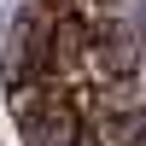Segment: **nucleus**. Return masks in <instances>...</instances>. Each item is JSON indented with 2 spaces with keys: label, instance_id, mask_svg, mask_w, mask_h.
Returning <instances> with one entry per match:
<instances>
[{
  "label": "nucleus",
  "instance_id": "nucleus-4",
  "mask_svg": "<svg viewBox=\"0 0 146 146\" xmlns=\"http://www.w3.org/2000/svg\"><path fill=\"white\" fill-rule=\"evenodd\" d=\"M76 146H100V140H94V135H88V129H82V140H76Z\"/></svg>",
  "mask_w": 146,
  "mask_h": 146
},
{
  "label": "nucleus",
  "instance_id": "nucleus-2",
  "mask_svg": "<svg viewBox=\"0 0 146 146\" xmlns=\"http://www.w3.org/2000/svg\"><path fill=\"white\" fill-rule=\"evenodd\" d=\"M88 135L100 140V146H140L146 111H140V105H123V111H88Z\"/></svg>",
  "mask_w": 146,
  "mask_h": 146
},
{
  "label": "nucleus",
  "instance_id": "nucleus-3",
  "mask_svg": "<svg viewBox=\"0 0 146 146\" xmlns=\"http://www.w3.org/2000/svg\"><path fill=\"white\" fill-rule=\"evenodd\" d=\"M47 6L76 12V18H105V12H111V0H47Z\"/></svg>",
  "mask_w": 146,
  "mask_h": 146
},
{
  "label": "nucleus",
  "instance_id": "nucleus-1",
  "mask_svg": "<svg viewBox=\"0 0 146 146\" xmlns=\"http://www.w3.org/2000/svg\"><path fill=\"white\" fill-rule=\"evenodd\" d=\"M82 129H88V123H82V105H76V94H70L64 82H58V88L47 94L29 117H18L23 146H76Z\"/></svg>",
  "mask_w": 146,
  "mask_h": 146
}]
</instances>
